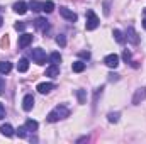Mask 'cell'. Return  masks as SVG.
I'll use <instances>...</instances> for the list:
<instances>
[{
  "label": "cell",
  "mask_w": 146,
  "mask_h": 144,
  "mask_svg": "<svg viewBox=\"0 0 146 144\" xmlns=\"http://www.w3.org/2000/svg\"><path fill=\"white\" fill-rule=\"evenodd\" d=\"M99 24H100V20L95 15V12L94 10H87V24H85V29L87 31H94V29L99 27Z\"/></svg>",
  "instance_id": "2"
},
{
  "label": "cell",
  "mask_w": 146,
  "mask_h": 144,
  "mask_svg": "<svg viewBox=\"0 0 146 144\" xmlns=\"http://www.w3.org/2000/svg\"><path fill=\"white\" fill-rule=\"evenodd\" d=\"M143 27L146 29V17H143Z\"/></svg>",
  "instance_id": "33"
},
{
  "label": "cell",
  "mask_w": 146,
  "mask_h": 144,
  "mask_svg": "<svg viewBox=\"0 0 146 144\" xmlns=\"http://www.w3.org/2000/svg\"><path fill=\"white\" fill-rule=\"evenodd\" d=\"M126 37H127V41L133 42V44H138V42H139V36H138V32H136V29H134L133 26L127 27V31H126Z\"/></svg>",
  "instance_id": "7"
},
{
  "label": "cell",
  "mask_w": 146,
  "mask_h": 144,
  "mask_svg": "<svg viewBox=\"0 0 146 144\" xmlns=\"http://www.w3.org/2000/svg\"><path fill=\"white\" fill-rule=\"evenodd\" d=\"M80 56H82V58H87V59H88V58H90V53H88V51H80Z\"/></svg>",
  "instance_id": "31"
},
{
  "label": "cell",
  "mask_w": 146,
  "mask_h": 144,
  "mask_svg": "<svg viewBox=\"0 0 146 144\" xmlns=\"http://www.w3.org/2000/svg\"><path fill=\"white\" fill-rule=\"evenodd\" d=\"M33 107H34V97H33V95H26V97L22 98V108H24L26 112H29Z\"/></svg>",
  "instance_id": "12"
},
{
  "label": "cell",
  "mask_w": 146,
  "mask_h": 144,
  "mask_svg": "<svg viewBox=\"0 0 146 144\" xmlns=\"http://www.w3.org/2000/svg\"><path fill=\"white\" fill-rule=\"evenodd\" d=\"M17 70L21 73H26L29 70V61L26 59V58H22V59H19V63H17Z\"/></svg>",
  "instance_id": "16"
},
{
  "label": "cell",
  "mask_w": 146,
  "mask_h": 144,
  "mask_svg": "<svg viewBox=\"0 0 146 144\" xmlns=\"http://www.w3.org/2000/svg\"><path fill=\"white\" fill-rule=\"evenodd\" d=\"M0 132H2V136H5V137H12L15 132H14V127L10 126V124H3L2 127H0Z\"/></svg>",
  "instance_id": "13"
},
{
  "label": "cell",
  "mask_w": 146,
  "mask_h": 144,
  "mask_svg": "<svg viewBox=\"0 0 146 144\" xmlns=\"http://www.w3.org/2000/svg\"><path fill=\"white\" fill-rule=\"evenodd\" d=\"M104 63H106V66H109V68H117V66H119V56H117L115 53L107 54V56L104 58Z\"/></svg>",
  "instance_id": "5"
},
{
  "label": "cell",
  "mask_w": 146,
  "mask_h": 144,
  "mask_svg": "<svg viewBox=\"0 0 146 144\" xmlns=\"http://www.w3.org/2000/svg\"><path fill=\"white\" fill-rule=\"evenodd\" d=\"M76 98H78V104H85L87 102V92L85 90H76Z\"/></svg>",
  "instance_id": "20"
},
{
  "label": "cell",
  "mask_w": 146,
  "mask_h": 144,
  "mask_svg": "<svg viewBox=\"0 0 146 144\" xmlns=\"http://www.w3.org/2000/svg\"><path fill=\"white\" fill-rule=\"evenodd\" d=\"M53 88H54V83H49V81H44V83H39L37 85V92L42 93V95L44 93H49Z\"/></svg>",
  "instance_id": "11"
},
{
  "label": "cell",
  "mask_w": 146,
  "mask_h": 144,
  "mask_svg": "<svg viewBox=\"0 0 146 144\" xmlns=\"http://www.w3.org/2000/svg\"><path fill=\"white\" fill-rule=\"evenodd\" d=\"M3 90H5V81H3V80L0 78V95L3 93Z\"/></svg>",
  "instance_id": "32"
},
{
  "label": "cell",
  "mask_w": 146,
  "mask_h": 144,
  "mask_svg": "<svg viewBox=\"0 0 146 144\" xmlns=\"http://www.w3.org/2000/svg\"><path fill=\"white\" fill-rule=\"evenodd\" d=\"M112 36H114V39H115L117 42H124V39H126V37H124V34H122V32H121L119 29H114Z\"/></svg>",
  "instance_id": "24"
},
{
  "label": "cell",
  "mask_w": 146,
  "mask_h": 144,
  "mask_svg": "<svg viewBox=\"0 0 146 144\" xmlns=\"http://www.w3.org/2000/svg\"><path fill=\"white\" fill-rule=\"evenodd\" d=\"M145 98H146V87L138 88V90L134 92V97H133V105H139Z\"/></svg>",
  "instance_id": "4"
},
{
  "label": "cell",
  "mask_w": 146,
  "mask_h": 144,
  "mask_svg": "<svg viewBox=\"0 0 146 144\" xmlns=\"http://www.w3.org/2000/svg\"><path fill=\"white\" fill-rule=\"evenodd\" d=\"M143 17H146V9L143 10Z\"/></svg>",
  "instance_id": "35"
},
{
  "label": "cell",
  "mask_w": 146,
  "mask_h": 144,
  "mask_svg": "<svg viewBox=\"0 0 146 144\" xmlns=\"http://www.w3.org/2000/svg\"><path fill=\"white\" fill-rule=\"evenodd\" d=\"M122 58H124V61H126V63H129V61H131V53L126 49V51L122 53Z\"/></svg>",
  "instance_id": "28"
},
{
  "label": "cell",
  "mask_w": 146,
  "mask_h": 144,
  "mask_svg": "<svg viewBox=\"0 0 146 144\" xmlns=\"http://www.w3.org/2000/svg\"><path fill=\"white\" fill-rule=\"evenodd\" d=\"M68 115H70V110L65 107V105H56V107L48 114L46 119H48V122H58L61 119H66Z\"/></svg>",
  "instance_id": "1"
},
{
  "label": "cell",
  "mask_w": 146,
  "mask_h": 144,
  "mask_svg": "<svg viewBox=\"0 0 146 144\" xmlns=\"http://www.w3.org/2000/svg\"><path fill=\"white\" fill-rule=\"evenodd\" d=\"M49 61H51V65H60L61 63V54L60 53H51Z\"/></svg>",
  "instance_id": "22"
},
{
  "label": "cell",
  "mask_w": 146,
  "mask_h": 144,
  "mask_svg": "<svg viewBox=\"0 0 146 144\" xmlns=\"http://www.w3.org/2000/svg\"><path fill=\"white\" fill-rule=\"evenodd\" d=\"M27 7H29V5H27L26 2H22V0H21V2H15L12 9H14V12H15V14L22 15V14H26V12H27Z\"/></svg>",
  "instance_id": "10"
},
{
  "label": "cell",
  "mask_w": 146,
  "mask_h": 144,
  "mask_svg": "<svg viewBox=\"0 0 146 144\" xmlns=\"http://www.w3.org/2000/svg\"><path fill=\"white\" fill-rule=\"evenodd\" d=\"M10 70H12L10 61H2L0 63V75H7V73H10Z\"/></svg>",
  "instance_id": "17"
},
{
  "label": "cell",
  "mask_w": 146,
  "mask_h": 144,
  "mask_svg": "<svg viewBox=\"0 0 146 144\" xmlns=\"http://www.w3.org/2000/svg\"><path fill=\"white\" fill-rule=\"evenodd\" d=\"M31 58H33V61L37 63V65H44V63H46V53H44L41 48L31 49Z\"/></svg>",
  "instance_id": "3"
},
{
  "label": "cell",
  "mask_w": 146,
  "mask_h": 144,
  "mask_svg": "<svg viewBox=\"0 0 146 144\" xmlns=\"http://www.w3.org/2000/svg\"><path fill=\"white\" fill-rule=\"evenodd\" d=\"M42 10H44L46 14H51V12L54 10V3H53L51 0H48V2H42Z\"/></svg>",
  "instance_id": "19"
},
{
  "label": "cell",
  "mask_w": 146,
  "mask_h": 144,
  "mask_svg": "<svg viewBox=\"0 0 146 144\" xmlns=\"http://www.w3.org/2000/svg\"><path fill=\"white\" fill-rule=\"evenodd\" d=\"M14 29H15V31H24V29H26V24H24V22H15V24H14Z\"/></svg>",
  "instance_id": "26"
},
{
  "label": "cell",
  "mask_w": 146,
  "mask_h": 144,
  "mask_svg": "<svg viewBox=\"0 0 146 144\" xmlns=\"http://www.w3.org/2000/svg\"><path fill=\"white\" fill-rule=\"evenodd\" d=\"M33 34H29V32H24V34H21L19 36V48L21 49H24V48H27L31 42H33Z\"/></svg>",
  "instance_id": "6"
},
{
  "label": "cell",
  "mask_w": 146,
  "mask_h": 144,
  "mask_svg": "<svg viewBox=\"0 0 146 144\" xmlns=\"http://www.w3.org/2000/svg\"><path fill=\"white\" fill-rule=\"evenodd\" d=\"M29 7H31L33 10L39 12V10H42V2H37V0H31V2H29Z\"/></svg>",
  "instance_id": "23"
},
{
  "label": "cell",
  "mask_w": 146,
  "mask_h": 144,
  "mask_svg": "<svg viewBox=\"0 0 146 144\" xmlns=\"http://www.w3.org/2000/svg\"><path fill=\"white\" fill-rule=\"evenodd\" d=\"M60 14H61V17H65L66 20H70V22H75L78 17H76V14L72 12L70 9H66V7H60Z\"/></svg>",
  "instance_id": "8"
},
{
  "label": "cell",
  "mask_w": 146,
  "mask_h": 144,
  "mask_svg": "<svg viewBox=\"0 0 146 144\" xmlns=\"http://www.w3.org/2000/svg\"><path fill=\"white\" fill-rule=\"evenodd\" d=\"M2 24H3V19H2V15H0V27H2Z\"/></svg>",
  "instance_id": "34"
},
{
  "label": "cell",
  "mask_w": 146,
  "mask_h": 144,
  "mask_svg": "<svg viewBox=\"0 0 146 144\" xmlns=\"http://www.w3.org/2000/svg\"><path fill=\"white\" fill-rule=\"evenodd\" d=\"M56 42H58V46L65 48L66 46V37H65V34H60V36L56 37Z\"/></svg>",
  "instance_id": "25"
},
{
  "label": "cell",
  "mask_w": 146,
  "mask_h": 144,
  "mask_svg": "<svg viewBox=\"0 0 146 144\" xmlns=\"http://www.w3.org/2000/svg\"><path fill=\"white\" fill-rule=\"evenodd\" d=\"M15 134L19 136V137H26V127L22 126V127H19L17 131H15Z\"/></svg>",
  "instance_id": "27"
},
{
  "label": "cell",
  "mask_w": 146,
  "mask_h": 144,
  "mask_svg": "<svg viewBox=\"0 0 146 144\" xmlns=\"http://www.w3.org/2000/svg\"><path fill=\"white\" fill-rule=\"evenodd\" d=\"M24 127H26V131H31V132H34V131H37L39 124H37L36 120H33V119H27V120H26V124H24Z\"/></svg>",
  "instance_id": "15"
},
{
  "label": "cell",
  "mask_w": 146,
  "mask_h": 144,
  "mask_svg": "<svg viewBox=\"0 0 146 144\" xmlns=\"http://www.w3.org/2000/svg\"><path fill=\"white\" fill-rule=\"evenodd\" d=\"M3 117H5V107H3V105L0 104V120H2Z\"/></svg>",
  "instance_id": "30"
},
{
  "label": "cell",
  "mask_w": 146,
  "mask_h": 144,
  "mask_svg": "<svg viewBox=\"0 0 146 144\" xmlns=\"http://www.w3.org/2000/svg\"><path fill=\"white\" fill-rule=\"evenodd\" d=\"M107 76H109V81H117L119 80V75H115V73H109Z\"/></svg>",
  "instance_id": "29"
},
{
  "label": "cell",
  "mask_w": 146,
  "mask_h": 144,
  "mask_svg": "<svg viewBox=\"0 0 146 144\" xmlns=\"http://www.w3.org/2000/svg\"><path fill=\"white\" fill-rule=\"evenodd\" d=\"M72 70L75 73H82L83 70H85V63H83V61H75V63L72 65Z\"/></svg>",
  "instance_id": "18"
},
{
  "label": "cell",
  "mask_w": 146,
  "mask_h": 144,
  "mask_svg": "<svg viewBox=\"0 0 146 144\" xmlns=\"http://www.w3.org/2000/svg\"><path fill=\"white\" fill-rule=\"evenodd\" d=\"M58 75H60V68H58V65H51V66H48V68H46V76L56 78Z\"/></svg>",
  "instance_id": "14"
},
{
  "label": "cell",
  "mask_w": 146,
  "mask_h": 144,
  "mask_svg": "<svg viewBox=\"0 0 146 144\" xmlns=\"http://www.w3.org/2000/svg\"><path fill=\"white\" fill-rule=\"evenodd\" d=\"M119 117H121L119 112H110L109 115H107V120H109L110 124H117L119 122Z\"/></svg>",
  "instance_id": "21"
},
{
  "label": "cell",
  "mask_w": 146,
  "mask_h": 144,
  "mask_svg": "<svg viewBox=\"0 0 146 144\" xmlns=\"http://www.w3.org/2000/svg\"><path fill=\"white\" fill-rule=\"evenodd\" d=\"M34 27L39 29V31H42V32H46L49 29V24H48V20L44 17H37L36 20H34Z\"/></svg>",
  "instance_id": "9"
}]
</instances>
